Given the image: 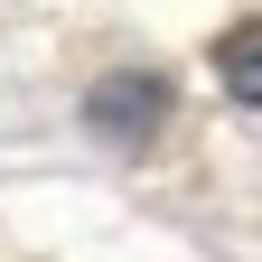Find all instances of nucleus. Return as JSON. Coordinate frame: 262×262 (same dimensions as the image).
Listing matches in <instances>:
<instances>
[{
  "mask_svg": "<svg viewBox=\"0 0 262 262\" xmlns=\"http://www.w3.org/2000/svg\"><path fill=\"white\" fill-rule=\"evenodd\" d=\"M159 113H169V84L159 75H113L103 94H94V122H103L113 141H150Z\"/></svg>",
  "mask_w": 262,
  "mask_h": 262,
  "instance_id": "f257e3e1",
  "label": "nucleus"
},
{
  "mask_svg": "<svg viewBox=\"0 0 262 262\" xmlns=\"http://www.w3.org/2000/svg\"><path fill=\"white\" fill-rule=\"evenodd\" d=\"M225 66H234V94L253 103V28H234V38H225Z\"/></svg>",
  "mask_w": 262,
  "mask_h": 262,
  "instance_id": "f03ea898",
  "label": "nucleus"
}]
</instances>
